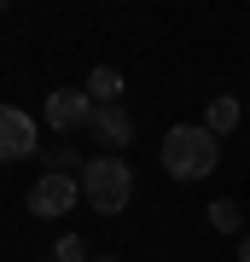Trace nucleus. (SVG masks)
I'll return each instance as SVG.
<instances>
[{
	"instance_id": "nucleus-2",
	"label": "nucleus",
	"mask_w": 250,
	"mask_h": 262,
	"mask_svg": "<svg viewBox=\"0 0 250 262\" xmlns=\"http://www.w3.org/2000/svg\"><path fill=\"white\" fill-rule=\"evenodd\" d=\"M82 198L99 215H117V210H128V198H134V169L117 158V151H99V158H87L82 169Z\"/></svg>"
},
{
	"instance_id": "nucleus-12",
	"label": "nucleus",
	"mask_w": 250,
	"mask_h": 262,
	"mask_svg": "<svg viewBox=\"0 0 250 262\" xmlns=\"http://www.w3.org/2000/svg\"><path fill=\"white\" fill-rule=\"evenodd\" d=\"M239 262H250V233H244V239H239Z\"/></svg>"
},
{
	"instance_id": "nucleus-8",
	"label": "nucleus",
	"mask_w": 250,
	"mask_h": 262,
	"mask_svg": "<svg viewBox=\"0 0 250 262\" xmlns=\"http://www.w3.org/2000/svg\"><path fill=\"white\" fill-rule=\"evenodd\" d=\"M41 163H47V175H70V181H82V169H87L82 158H76V146H70V140H64V146H47V151H41Z\"/></svg>"
},
{
	"instance_id": "nucleus-13",
	"label": "nucleus",
	"mask_w": 250,
	"mask_h": 262,
	"mask_svg": "<svg viewBox=\"0 0 250 262\" xmlns=\"http://www.w3.org/2000/svg\"><path fill=\"white\" fill-rule=\"evenodd\" d=\"M87 262H117V256H87Z\"/></svg>"
},
{
	"instance_id": "nucleus-14",
	"label": "nucleus",
	"mask_w": 250,
	"mask_h": 262,
	"mask_svg": "<svg viewBox=\"0 0 250 262\" xmlns=\"http://www.w3.org/2000/svg\"><path fill=\"white\" fill-rule=\"evenodd\" d=\"M0 12H6V6H0Z\"/></svg>"
},
{
	"instance_id": "nucleus-5",
	"label": "nucleus",
	"mask_w": 250,
	"mask_h": 262,
	"mask_svg": "<svg viewBox=\"0 0 250 262\" xmlns=\"http://www.w3.org/2000/svg\"><path fill=\"white\" fill-rule=\"evenodd\" d=\"M29 151H41L35 117H24L18 105H0V158H29Z\"/></svg>"
},
{
	"instance_id": "nucleus-11",
	"label": "nucleus",
	"mask_w": 250,
	"mask_h": 262,
	"mask_svg": "<svg viewBox=\"0 0 250 262\" xmlns=\"http://www.w3.org/2000/svg\"><path fill=\"white\" fill-rule=\"evenodd\" d=\"M53 262H87V245L76 239V233H64V239L53 245Z\"/></svg>"
},
{
	"instance_id": "nucleus-9",
	"label": "nucleus",
	"mask_w": 250,
	"mask_h": 262,
	"mask_svg": "<svg viewBox=\"0 0 250 262\" xmlns=\"http://www.w3.org/2000/svg\"><path fill=\"white\" fill-rule=\"evenodd\" d=\"M117 94H122V76H117L111 64H99V70L87 76V99H93V105H117Z\"/></svg>"
},
{
	"instance_id": "nucleus-6",
	"label": "nucleus",
	"mask_w": 250,
	"mask_h": 262,
	"mask_svg": "<svg viewBox=\"0 0 250 262\" xmlns=\"http://www.w3.org/2000/svg\"><path fill=\"white\" fill-rule=\"evenodd\" d=\"M87 134L99 140L105 151H122L134 140V117L122 111V105H93V117H87Z\"/></svg>"
},
{
	"instance_id": "nucleus-4",
	"label": "nucleus",
	"mask_w": 250,
	"mask_h": 262,
	"mask_svg": "<svg viewBox=\"0 0 250 262\" xmlns=\"http://www.w3.org/2000/svg\"><path fill=\"white\" fill-rule=\"evenodd\" d=\"M87 117H93V99H87V88H58V94H47V122H53L58 134H70V128H87Z\"/></svg>"
},
{
	"instance_id": "nucleus-7",
	"label": "nucleus",
	"mask_w": 250,
	"mask_h": 262,
	"mask_svg": "<svg viewBox=\"0 0 250 262\" xmlns=\"http://www.w3.org/2000/svg\"><path fill=\"white\" fill-rule=\"evenodd\" d=\"M239 117H244V111H239V99H233V94H215V99H210V111H204V128L221 140V134L239 128Z\"/></svg>"
},
{
	"instance_id": "nucleus-10",
	"label": "nucleus",
	"mask_w": 250,
	"mask_h": 262,
	"mask_svg": "<svg viewBox=\"0 0 250 262\" xmlns=\"http://www.w3.org/2000/svg\"><path fill=\"white\" fill-rule=\"evenodd\" d=\"M210 227L215 233H244V210L233 204V198H215L210 204Z\"/></svg>"
},
{
	"instance_id": "nucleus-3",
	"label": "nucleus",
	"mask_w": 250,
	"mask_h": 262,
	"mask_svg": "<svg viewBox=\"0 0 250 262\" xmlns=\"http://www.w3.org/2000/svg\"><path fill=\"white\" fill-rule=\"evenodd\" d=\"M82 198V181L70 175H41L29 187V215H70V204Z\"/></svg>"
},
{
	"instance_id": "nucleus-1",
	"label": "nucleus",
	"mask_w": 250,
	"mask_h": 262,
	"mask_svg": "<svg viewBox=\"0 0 250 262\" xmlns=\"http://www.w3.org/2000/svg\"><path fill=\"white\" fill-rule=\"evenodd\" d=\"M157 163H163L169 181H204L221 163V140H215L204 122H175L163 134V146H157Z\"/></svg>"
}]
</instances>
